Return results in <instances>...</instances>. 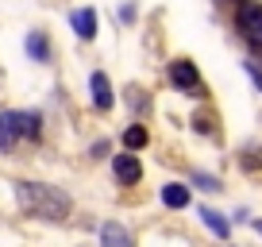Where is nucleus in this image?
I'll return each instance as SVG.
<instances>
[{
    "label": "nucleus",
    "instance_id": "nucleus-1",
    "mask_svg": "<svg viewBox=\"0 0 262 247\" xmlns=\"http://www.w3.org/2000/svg\"><path fill=\"white\" fill-rule=\"evenodd\" d=\"M16 201L24 205V213L39 216V220H66L70 216V197L54 186H42V181H19Z\"/></svg>",
    "mask_w": 262,
    "mask_h": 247
},
{
    "label": "nucleus",
    "instance_id": "nucleus-2",
    "mask_svg": "<svg viewBox=\"0 0 262 247\" xmlns=\"http://www.w3.org/2000/svg\"><path fill=\"white\" fill-rule=\"evenodd\" d=\"M235 24H239V31H243L247 43L262 47V4L243 0V4H239V12H235Z\"/></svg>",
    "mask_w": 262,
    "mask_h": 247
},
{
    "label": "nucleus",
    "instance_id": "nucleus-3",
    "mask_svg": "<svg viewBox=\"0 0 262 247\" xmlns=\"http://www.w3.org/2000/svg\"><path fill=\"white\" fill-rule=\"evenodd\" d=\"M170 81L178 85V89H185V93H196V89H201L196 66H193V62H185V58H178V62L170 66Z\"/></svg>",
    "mask_w": 262,
    "mask_h": 247
},
{
    "label": "nucleus",
    "instance_id": "nucleus-4",
    "mask_svg": "<svg viewBox=\"0 0 262 247\" xmlns=\"http://www.w3.org/2000/svg\"><path fill=\"white\" fill-rule=\"evenodd\" d=\"M116 181H120V186H135V181L143 178V166H139V158L135 155H116Z\"/></svg>",
    "mask_w": 262,
    "mask_h": 247
},
{
    "label": "nucleus",
    "instance_id": "nucleus-5",
    "mask_svg": "<svg viewBox=\"0 0 262 247\" xmlns=\"http://www.w3.org/2000/svg\"><path fill=\"white\" fill-rule=\"evenodd\" d=\"M19 135H24V128H19V112H0V151H12Z\"/></svg>",
    "mask_w": 262,
    "mask_h": 247
},
{
    "label": "nucleus",
    "instance_id": "nucleus-6",
    "mask_svg": "<svg viewBox=\"0 0 262 247\" xmlns=\"http://www.w3.org/2000/svg\"><path fill=\"white\" fill-rule=\"evenodd\" d=\"M70 24H74V31L81 35V39H93V35H97V12L93 8H77L74 16H70Z\"/></svg>",
    "mask_w": 262,
    "mask_h": 247
},
{
    "label": "nucleus",
    "instance_id": "nucleus-7",
    "mask_svg": "<svg viewBox=\"0 0 262 247\" xmlns=\"http://www.w3.org/2000/svg\"><path fill=\"white\" fill-rule=\"evenodd\" d=\"M93 105L100 108V112H108V108H112V85H108V77L104 74H93Z\"/></svg>",
    "mask_w": 262,
    "mask_h": 247
},
{
    "label": "nucleus",
    "instance_id": "nucleus-8",
    "mask_svg": "<svg viewBox=\"0 0 262 247\" xmlns=\"http://www.w3.org/2000/svg\"><path fill=\"white\" fill-rule=\"evenodd\" d=\"M162 201L170 209H185L189 205V190H185V186H178V181H173V186H162Z\"/></svg>",
    "mask_w": 262,
    "mask_h": 247
},
{
    "label": "nucleus",
    "instance_id": "nucleus-9",
    "mask_svg": "<svg viewBox=\"0 0 262 247\" xmlns=\"http://www.w3.org/2000/svg\"><path fill=\"white\" fill-rule=\"evenodd\" d=\"M100 239H104L108 247H127L131 243V236H127V228H120V224H104V228H100Z\"/></svg>",
    "mask_w": 262,
    "mask_h": 247
},
{
    "label": "nucleus",
    "instance_id": "nucleus-10",
    "mask_svg": "<svg viewBox=\"0 0 262 247\" xmlns=\"http://www.w3.org/2000/svg\"><path fill=\"white\" fill-rule=\"evenodd\" d=\"M27 50H31L35 62H47V58H50V50H47V35H42V31H31V35H27Z\"/></svg>",
    "mask_w": 262,
    "mask_h": 247
},
{
    "label": "nucleus",
    "instance_id": "nucleus-11",
    "mask_svg": "<svg viewBox=\"0 0 262 247\" xmlns=\"http://www.w3.org/2000/svg\"><path fill=\"white\" fill-rule=\"evenodd\" d=\"M123 147H127V151L147 147V128H143V123H131L127 132H123Z\"/></svg>",
    "mask_w": 262,
    "mask_h": 247
},
{
    "label": "nucleus",
    "instance_id": "nucleus-12",
    "mask_svg": "<svg viewBox=\"0 0 262 247\" xmlns=\"http://www.w3.org/2000/svg\"><path fill=\"white\" fill-rule=\"evenodd\" d=\"M201 216H205V224H208V228H212L216 232V236H228V220H224V216L220 213H212V209H201Z\"/></svg>",
    "mask_w": 262,
    "mask_h": 247
},
{
    "label": "nucleus",
    "instance_id": "nucleus-13",
    "mask_svg": "<svg viewBox=\"0 0 262 247\" xmlns=\"http://www.w3.org/2000/svg\"><path fill=\"white\" fill-rule=\"evenodd\" d=\"M247 74H251L254 81H258V89H262V74H258V70H254V62H247Z\"/></svg>",
    "mask_w": 262,
    "mask_h": 247
},
{
    "label": "nucleus",
    "instance_id": "nucleus-14",
    "mask_svg": "<svg viewBox=\"0 0 262 247\" xmlns=\"http://www.w3.org/2000/svg\"><path fill=\"white\" fill-rule=\"evenodd\" d=\"M254 228H258V232H262V220H258V224H254Z\"/></svg>",
    "mask_w": 262,
    "mask_h": 247
}]
</instances>
